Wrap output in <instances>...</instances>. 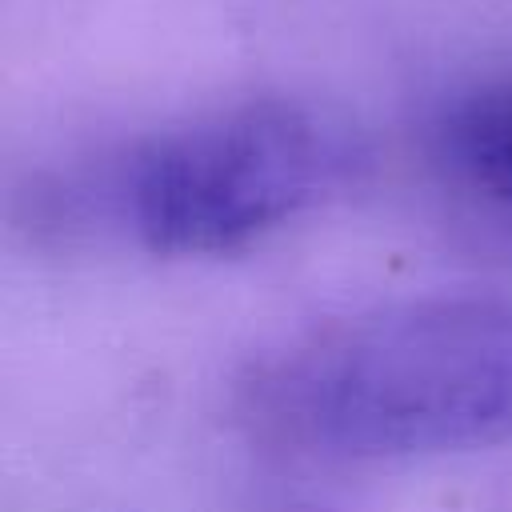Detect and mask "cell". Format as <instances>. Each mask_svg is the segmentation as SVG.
I'll return each mask as SVG.
<instances>
[{"instance_id": "3", "label": "cell", "mask_w": 512, "mask_h": 512, "mask_svg": "<svg viewBox=\"0 0 512 512\" xmlns=\"http://www.w3.org/2000/svg\"><path fill=\"white\" fill-rule=\"evenodd\" d=\"M444 152L476 192L512 208V80L484 84L448 112Z\"/></svg>"}, {"instance_id": "2", "label": "cell", "mask_w": 512, "mask_h": 512, "mask_svg": "<svg viewBox=\"0 0 512 512\" xmlns=\"http://www.w3.org/2000/svg\"><path fill=\"white\" fill-rule=\"evenodd\" d=\"M344 168L348 144L324 116L252 100L136 148L120 208L156 256H232L312 208Z\"/></svg>"}, {"instance_id": "1", "label": "cell", "mask_w": 512, "mask_h": 512, "mask_svg": "<svg viewBox=\"0 0 512 512\" xmlns=\"http://www.w3.org/2000/svg\"><path fill=\"white\" fill-rule=\"evenodd\" d=\"M256 420L308 452L396 460L512 440V304L436 296L340 324L252 388Z\"/></svg>"}]
</instances>
